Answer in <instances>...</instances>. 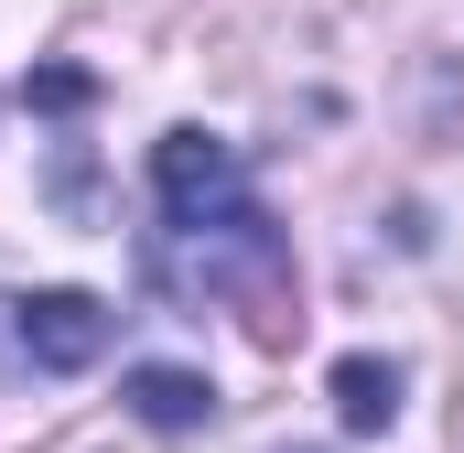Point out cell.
I'll use <instances>...</instances> for the list:
<instances>
[{"label":"cell","instance_id":"6da1fadb","mask_svg":"<svg viewBox=\"0 0 464 453\" xmlns=\"http://www.w3.org/2000/svg\"><path fill=\"white\" fill-rule=\"evenodd\" d=\"M184 237V270L206 281V292H248V303H281V281H292V259H281V237H270V217L237 195V206H217V217L173 226Z\"/></svg>","mask_w":464,"mask_h":453},{"label":"cell","instance_id":"7a4b0ae2","mask_svg":"<svg viewBox=\"0 0 464 453\" xmlns=\"http://www.w3.org/2000/svg\"><path fill=\"white\" fill-rule=\"evenodd\" d=\"M11 345L44 367V378H76L109 356V303L98 292H22L11 303Z\"/></svg>","mask_w":464,"mask_h":453},{"label":"cell","instance_id":"3957f363","mask_svg":"<svg viewBox=\"0 0 464 453\" xmlns=\"http://www.w3.org/2000/svg\"><path fill=\"white\" fill-rule=\"evenodd\" d=\"M151 195H162L173 226H195V217H217V206H237L248 173H237V151L217 140V130H162V151H151Z\"/></svg>","mask_w":464,"mask_h":453},{"label":"cell","instance_id":"277c9868","mask_svg":"<svg viewBox=\"0 0 464 453\" xmlns=\"http://www.w3.org/2000/svg\"><path fill=\"white\" fill-rule=\"evenodd\" d=\"M130 410L151 432H206L217 421V378H195V367H130Z\"/></svg>","mask_w":464,"mask_h":453},{"label":"cell","instance_id":"5b68a950","mask_svg":"<svg viewBox=\"0 0 464 453\" xmlns=\"http://www.w3.org/2000/svg\"><path fill=\"white\" fill-rule=\"evenodd\" d=\"M335 421L346 432H389L400 421V367L389 356H335Z\"/></svg>","mask_w":464,"mask_h":453},{"label":"cell","instance_id":"8992f818","mask_svg":"<svg viewBox=\"0 0 464 453\" xmlns=\"http://www.w3.org/2000/svg\"><path fill=\"white\" fill-rule=\"evenodd\" d=\"M33 98H44V109H87V76H76V65H44Z\"/></svg>","mask_w":464,"mask_h":453}]
</instances>
